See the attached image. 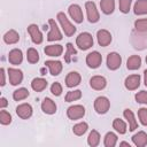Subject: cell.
I'll list each match as a JSON object with an SVG mask.
<instances>
[{
  "mask_svg": "<svg viewBox=\"0 0 147 147\" xmlns=\"http://www.w3.org/2000/svg\"><path fill=\"white\" fill-rule=\"evenodd\" d=\"M124 85L129 91L137 90L139 87V85H140V76L139 75H130V76H127L125 78Z\"/></svg>",
  "mask_w": 147,
  "mask_h": 147,
  "instance_id": "14",
  "label": "cell"
},
{
  "mask_svg": "<svg viewBox=\"0 0 147 147\" xmlns=\"http://www.w3.org/2000/svg\"><path fill=\"white\" fill-rule=\"evenodd\" d=\"M132 141L138 147H144L147 145V133L144 131H139L132 137Z\"/></svg>",
  "mask_w": 147,
  "mask_h": 147,
  "instance_id": "21",
  "label": "cell"
},
{
  "mask_svg": "<svg viewBox=\"0 0 147 147\" xmlns=\"http://www.w3.org/2000/svg\"><path fill=\"white\" fill-rule=\"evenodd\" d=\"M123 115H124L125 119H126L127 123H129V130H130V131H134V130L138 127V122H137V119H136L133 113H132L130 109H125L124 113H123Z\"/></svg>",
  "mask_w": 147,
  "mask_h": 147,
  "instance_id": "20",
  "label": "cell"
},
{
  "mask_svg": "<svg viewBox=\"0 0 147 147\" xmlns=\"http://www.w3.org/2000/svg\"><path fill=\"white\" fill-rule=\"evenodd\" d=\"M96 39H98V42L100 46L106 47L111 42V34L109 31L102 29V30H99L96 32Z\"/></svg>",
  "mask_w": 147,
  "mask_h": 147,
  "instance_id": "12",
  "label": "cell"
},
{
  "mask_svg": "<svg viewBox=\"0 0 147 147\" xmlns=\"http://www.w3.org/2000/svg\"><path fill=\"white\" fill-rule=\"evenodd\" d=\"M134 28L138 32H147V18H140L134 22Z\"/></svg>",
  "mask_w": 147,
  "mask_h": 147,
  "instance_id": "35",
  "label": "cell"
},
{
  "mask_svg": "<svg viewBox=\"0 0 147 147\" xmlns=\"http://www.w3.org/2000/svg\"><path fill=\"white\" fill-rule=\"evenodd\" d=\"M56 17H57V20H59V22H60V24H61L62 30L64 31V34H65L67 37L74 36V33L76 32V28L71 24V22L68 20V17L65 16V14L61 11V13L57 14Z\"/></svg>",
  "mask_w": 147,
  "mask_h": 147,
  "instance_id": "2",
  "label": "cell"
},
{
  "mask_svg": "<svg viewBox=\"0 0 147 147\" xmlns=\"http://www.w3.org/2000/svg\"><path fill=\"white\" fill-rule=\"evenodd\" d=\"M100 7L103 14L109 15L114 11L115 9V1L114 0H101L100 1Z\"/></svg>",
  "mask_w": 147,
  "mask_h": 147,
  "instance_id": "26",
  "label": "cell"
},
{
  "mask_svg": "<svg viewBox=\"0 0 147 147\" xmlns=\"http://www.w3.org/2000/svg\"><path fill=\"white\" fill-rule=\"evenodd\" d=\"M113 127H114L118 133H121V134H124V133L126 132V130H127L125 122L122 121V119H119V118H115V119H114V122H113Z\"/></svg>",
  "mask_w": 147,
  "mask_h": 147,
  "instance_id": "31",
  "label": "cell"
},
{
  "mask_svg": "<svg viewBox=\"0 0 147 147\" xmlns=\"http://www.w3.org/2000/svg\"><path fill=\"white\" fill-rule=\"evenodd\" d=\"M76 45L78 46L79 49L86 51L93 46V37L88 32H82L78 34L76 38Z\"/></svg>",
  "mask_w": 147,
  "mask_h": 147,
  "instance_id": "1",
  "label": "cell"
},
{
  "mask_svg": "<svg viewBox=\"0 0 147 147\" xmlns=\"http://www.w3.org/2000/svg\"><path fill=\"white\" fill-rule=\"evenodd\" d=\"M122 64V57L118 53L111 52L107 55V67L110 70H117Z\"/></svg>",
  "mask_w": 147,
  "mask_h": 147,
  "instance_id": "7",
  "label": "cell"
},
{
  "mask_svg": "<svg viewBox=\"0 0 147 147\" xmlns=\"http://www.w3.org/2000/svg\"><path fill=\"white\" fill-rule=\"evenodd\" d=\"M68 13L70 15V17L76 22V23H82L83 20H84V16H83V10L82 8L74 3V5H70L69 8H68Z\"/></svg>",
  "mask_w": 147,
  "mask_h": 147,
  "instance_id": "9",
  "label": "cell"
},
{
  "mask_svg": "<svg viewBox=\"0 0 147 147\" xmlns=\"http://www.w3.org/2000/svg\"><path fill=\"white\" fill-rule=\"evenodd\" d=\"M110 101L106 96H98L94 101V109L98 114H106L109 110Z\"/></svg>",
  "mask_w": 147,
  "mask_h": 147,
  "instance_id": "4",
  "label": "cell"
},
{
  "mask_svg": "<svg viewBox=\"0 0 147 147\" xmlns=\"http://www.w3.org/2000/svg\"><path fill=\"white\" fill-rule=\"evenodd\" d=\"M8 61L14 64V65H17V64H21L22 61H23V54H22V51L18 49V48H14L9 52L8 54Z\"/></svg>",
  "mask_w": 147,
  "mask_h": 147,
  "instance_id": "18",
  "label": "cell"
},
{
  "mask_svg": "<svg viewBox=\"0 0 147 147\" xmlns=\"http://www.w3.org/2000/svg\"><path fill=\"white\" fill-rule=\"evenodd\" d=\"M146 63H147V55H146Z\"/></svg>",
  "mask_w": 147,
  "mask_h": 147,
  "instance_id": "46",
  "label": "cell"
},
{
  "mask_svg": "<svg viewBox=\"0 0 147 147\" xmlns=\"http://www.w3.org/2000/svg\"><path fill=\"white\" fill-rule=\"evenodd\" d=\"M138 117L140 119V123L147 126V108H140L138 110Z\"/></svg>",
  "mask_w": 147,
  "mask_h": 147,
  "instance_id": "39",
  "label": "cell"
},
{
  "mask_svg": "<svg viewBox=\"0 0 147 147\" xmlns=\"http://www.w3.org/2000/svg\"><path fill=\"white\" fill-rule=\"evenodd\" d=\"M0 72H1V86H3L5 84H6V74H5V69L3 68H1V70H0Z\"/></svg>",
  "mask_w": 147,
  "mask_h": 147,
  "instance_id": "42",
  "label": "cell"
},
{
  "mask_svg": "<svg viewBox=\"0 0 147 147\" xmlns=\"http://www.w3.org/2000/svg\"><path fill=\"white\" fill-rule=\"evenodd\" d=\"M7 105H8V101H7V99L2 96V98L0 99V108H1V109H3V108L7 106Z\"/></svg>",
  "mask_w": 147,
  "mask_h": 147,
  "instance_id": "43",
  "label": "cell"
},
{
  "mask_svg": "<svg viewBox=\"0 0 147 147\" xmlns=\"http://www.w3.org/2000/svg\"><path fill=\"white\" fill-rule=\"evenodd\" d=\"M131 3H132V0H119V2H118L119 10L123 14H127L131 8Z\"/></svg>",
  "mask_w": 147,
  "mask_h": 147,
  "instance_id": "38",
  "label": "cell"
},
{
  "mask_svg": "<svg viewBox=\"0 0 147 147\" xmlns=\"http://www.w3.org/2000/svg\"><path fill=\"white\" fill-rule=\"evenodd\" d=\"M8 76H9V82L11 85L16 86L22 83L23 80V72L20 69L16 68H9L8 69Z\"/></svg>",
  "mask_w": 147,
  "mask_h": 147,
  "instance_id": "11",
  "label": "cell"
},
{
  "mask_svg": "<svg viewBox=\"0 0 147 147\" xmlns=\"http://www.w3.org/2000/svg\"><path fill=\"white\" fill-rule=\"evenodd\" d=\"M44 52L48 56H60L63 52V47L61 45H48L45 47Z\"/></svg>",
  "mask_w": 147,
  "mask_h": 147,
  "instance_id": "22",
  "label": "cell"
},
{
  "mask_svg": "<svg viewBox=\"0 0 147 147\" xmlns=\"http://www.w3.org/2000/svg\"><path fill=\"white\" fill-rule=\"evenodd\" d=\"M18 40H20V34L15 30H9L3 34V41L8 45L16 44Z\"/></svg>",
  "mask_w": 147,
  "mask_h": 147,
  "instance_id": "24",
  "label": "cell"
},
{
  "mask_svg": "<svg viewBox=\"0 0 147 147\" xmlns=\"http://www.w3.org/2000/svg\"><path fill=\"white\" fill-rule=\"evenodd\" d=\"M141 65V57L139 55H132L126 61V68L129 70H137Z\"/></svg>",
  "mask_w": 147,
  "mask_h": 147,
  "instance_id": "23",
  "label": "cell"
},
{
  "mask_svg": "<svg viewBox=\"0 0 147 147\" xmlns=\"http://www.w3.org/2000/svg\"><path fill=\"white\" fill-rule=\"evenodd\" d=\"M85 9H86V14H87V18L90 23H96L100 18L99 11L96 9V6L93 1H87L85 3Z\"/></svg>",
  "mask_w": 147,
  "mask_h": 147,
  "instance_id": "3",
  "label": "cell"
},
{
  "mask_svg": "<svg viewBox=\"0 0 147 147\" xmlns=\"http://www.w3.org/2000/svg\"><path fill=\"white\" fill-rule=\"evenodd\" d=\"M41 110L45 113V114H48V115H53L56 113V103L49 99V98H45L44 101L41 102Z\"/></svg>",
  "mask_w": 147,
  "mask_h": 147,
  "instance_id": "17",
  "label": "cell"
},
{
  "mask_svg": "<svg viewBox=\"0 0 147 147\" xmlns=\"http://www.w3.org/2000/svg\"><path fill=\"white\" fill-rule=\"evenodd\" d=\"M51 92H52V94L55 95V96L61 95V93H62V86H61V84L57 83V82L53 83L52 86H51Z\"/></svg>",
  "mask_w": 147,
  "mask_h": 147,
  "instance_id": "40",
  "label": "cell"
},
{
  "mask_svg": "<svg viewBox=\"0 0 147 147\" xmlns=\"http://www.w3.org/2000/svg\"><path fill=\"white\" fill-rule=\"evenodd\" d=\"M144 83H145V85L147 86V70L144 71Z\"/></svg>",
  "mask_w": 147,
  "mask_h": 147,
  "instance_id": "44",
  "label": "cell"
},
{
  "mask_svg": "<svg viewBox=\"0 0 147 147\" xmlns=\"http://www.w3.org/2000/svg\"><path fill=\"white\" fill-rule=\"evenodd\" d=\"M117 142V136L114 132H107L105 136V140H103V145L106 147H114Z\"/></svg>",
  "mask_w": 147,
  "mask_h": 147,
  "instance_id": "28",
  "label": "cell"
},
{
  "mask_svg": "<svg viewBox=\"0 0 147 147\" xmlns=\"http://www.w3.org/2000/svg\"><path fill=\"white\" fill-rule=\"evenodd\" d=\"M136 100L139 103L147 105V91H140L136 94Z\"/></svg>",
  "mask_w": 147,
  "mask_h": 147,
  "instance_id": "41",
  "label": "cell"
},
{
  "mask_svg": "<svg viewBox=\"0 0 147 147\" xmlns=\"http://www.w3.org/2000/svg\"><path fill=\"white\" fill-rule=\"evenodd\" d=\"M46 67H48L49 72L52 76H57L62 71V63L60 61H54V60H48L45 62Z\"/></svg>",
  "mask_w": 147,
  "mask_h": 147,
  "instance_id": "19",
  "label": "cell"
},
{
  "mask_svg": "<svg viewBox=\"0 0 147 147\" xmlns=\"http://www.w3.org/2000/svg\"><path fill=\"white\" fill-rule=\"evenodd\" d=\"M77 54V51L75 49V47L72 46V44H70V42H68L67 44V53H65V55H64V60H65V62H70L71 61V56H74V55H76Z\"/></svg>",
  "mask_w": 147,
  "mask_h": 147,
  "instance_id": "36",
  "label": "cell"
},
{
  "mask_svg": "<svg viewBox=\"0 0 147 147\" xmlns=\"http://www.w3.org/2000/svg\"><path fill=\"white\" fill-rule=\"evenodd\" d=\"M28 32H29V34L31 37V40L34 44L39 45V44L42 42V33L39 30V28H38L37 24H30L28 26Z\"/></svg>",
  "mask_w": 147,
  "mask_h": 147,
  "instance_id": "10",
  "label": "cell"
},
{
  "mask_svg": "<svg viewBox=\"0 0 147 147\" xmlns=\"http://www.w3.org/2000/svg\"><path fill=\"white\" fill-rule=\"evenodd\" d=\"M101 62H102V56L96 51H93V52L88 53L87 56H86V64L90 68H92V69L99 68L100 64H101Z\"/></svg>",
  "mask_w": 147,
  "mask_h": 147,
  "instance_id": "6",
  "label": "cell"
},
{
  "mask_svg": "<svg viewBox=\"0 0 147 147\" xmlns=\"http://www.w3.org/2000/svg\"><path fill=\"white\" fill-rule=\"evenodd\" d=\"M80 80H82V77L77 71H70L65 77V85L68 87H75L79 85Z\"/></svg>",
  "mask_w": 147,
  "mask_h": 147,
  "instance_id": "15",
  "label": "cell"
},
{
  "mask_svg": "<svg viewBox=\"0 0 147 147\" xmlns=\"http://www.w3.org/2000/svg\"><path fill=\"white\" fill-rule=\"evenodd\" d=\"M0 123L2 125H8L11 123V115L6 111V110H1L0 111Z\"/></svg>",
  "mask_w": 147,
  "mask_h": 147,
  "instance_id": "37",
  "label": "cell"
},
{
  "mask_svg": "<svg viewBox=\"0 0 147 147\" xmlns=\"http://www.w3.org/2000/svg\"><path fill=\"white\" fill-rule=\"evenodd\" d=\"M85 115V108L82 106V105H74V106H70L67 110V116L75 121V119H79L82 117H84Z\"/></svg>",
  "mask_w": 147,
  "mask_h": 147,
  "instance_id": "5",
  "label": "cell"
},
{
  "mask_svg": "<svg viewBox=\"0 0 147 147\" xmlns=\"http://www.w3.org/2000/svg\"><path fill=\"white\" fill-rule=\"evenodd\" d=\"M100 142V134L98 131L95 130H92V132L88 134V138H87V144L91 146V147H95L98 146Z\"/></svg>",
  "mask_w": 147,
  "mask_h": 147,
  "instance_id": "30",
  "label": "cell"
},
{
  "mask_svg": "<svg viewBox=\"0 0 147 147\" xmlns=\"http://www.w3.org/2000/svg\"><path fill=\"white\" fill-rule=\"evenodd\" d=\"M48 24H49V28H51V31L48 32L47 34V40L48 41H55V40H61L62 39V33L60 32L59 30V26L56 24V22L54 20H49L48 21Z\"/></svg>",
  "mask_w": 147,
  "mask_h": 147,
  "instance_id": "8",
  "label": "cell"
},
{
  "mask_svg": "<svg viewBox=\"0 0 147 147\" xmlns=\"http://www.w3.org/2000/svg\"><path fill=\"white\" fill-rule=\"evenodd\" d=\"M29 96V91L25 88V87H21L18 90H15L14 93H13V99L15 101H21V100H24L25 98Z\"/></svg>",
  "mask_w": 147,
  "mask_h": 147,
  "instance_id": "29",
  "label": "cell"
},
{
  "mask_svg": "<svg viewBox=\"0 0 147 147\" xmlns=\"http://www.w3.org/2000/svg\"><path fill=\"white\" fill-rule=\"evenodd\" d=\"M26 59L30 63H37L39 61V53L34 48H29L26 51Z\"/></svg>",
  "mask_w": 147,
  "mask_h": 147,
  "instance_id": "33",
  "label": "cell"
},
{
  "mask_svg": "<svg viewBox=\"0 0 147 147\" xmlns=\"http://www.w3.org/2000/svg\"><path fill=\"white\" fill-rule=\"evenodd\" d=\"M90 85L93 90H96V91H100V90H103L107 85V80L105 77L102 76H93L91 79H90Z\"/></svg>",
  "mask_w": 147,
  "mask_h": 147,
  "instance_id": "16",
  "label": "cell"
},
{
  "mask_svg": "<svg viewBox=\"0 0 147 147\" xmlns=\"http://www.w3.org/2000/svg\"><path fill=\"white\" fill-rule=\"evenodd\" d=\"M16 114L18 117H21L22 119H28L31 117L32 115V107L29 103H22L20 106H17L16 108Z\"/></svg>",
  "mask_w": 147,
  "mask_h": 147,
  "instance_id": "13",
  "label": "cell"
},
{
  "mask_svg": "<svg viewBox=\"0 0 147 147\" xmlns=\"http://www.w3.org/2000/svg\"><path fill=\"white\" fill-rule=\"evenodd\" d=\"M133 11L136 15L147 14V0H137L133 6Z\"/></svg>",
  "mask_w": 147,
  "mask_h": 147,
  "instance_id": "27",
  "label": "cell"
},
{
  "mask_svg": "<svg viewBox=\"0 0 147 147\" xmlns=\"http://www.w3.org/2000/svg\"><path fill=\"white\" fill-rule=\"evenodd\" d=\"M119 146H127V147H130L131 145L129 142H126V141H122V142H119Z\"/></svg>",
  "mask_w": 147,
  "mask_h": 147,
  "instance_id": "45",
  "label": "cell"
},
{
  "mask_svg": "<svg viewBox=\"0 0 147 147\" xmlns=\"http://www.w3.org/2000/svg\"><path fill=\"white\" fill-rule=\"evenodd\" d=\"M88 129V125L87 123L85 122H80V123H77L76 125H74L72 127V132L76 134V136H83Z\"/></svg>",
  "mask_w": 147,
  "mask_h": 147,
  "instance_id": "32",
  "label": "cell"
},
{
  "mask_svg": "<svg viewBox=\"0 0 147 147\" xmlns=\"http://www.w3.org/2000/svg\"><path fill=\"white\" fill-rule=\"evenodd\" d=\"M31 87L36 92H41V91H44L47 87V80L44 79V78H40V77L34 78L31 82Z\"/></svg>",
  "mask_w": 147,
  "mask_h": 147,
  "instance_id": "25",
  "label": "cell"
},
{
  "mask_svg": "<svg viewBox=\"0 0 147 147\" xmlns=\"http://www.w3.org/2000/svg\"><path fill=\"white\" fill-rule=\"evenodd\" d=\"M82 98V91L79 90H75V91H69L67 94H65V101L67 102H72V101H76L78 99Z\"/></svg>",
  "mask_w": 147,
  "mask_h": 147,
  "instance_id": "34",
  "label": "cell"
}]
</instances>
